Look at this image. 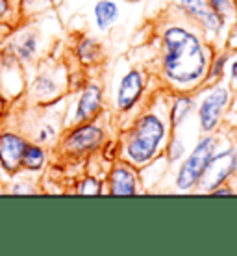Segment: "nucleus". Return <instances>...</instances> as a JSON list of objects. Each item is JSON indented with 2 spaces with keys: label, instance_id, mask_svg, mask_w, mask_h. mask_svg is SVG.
<instances>
[{
  "label": "nucleus",
  "instance_id": "nucleus-1",
  "mask_svg": "<svg viewBox=\"0 0 237 256\" xmlns=\"http://www.w3.org/2000/svg\"><path fill=\"white\" fill-rule=\"evenodd\" d=\"M204 54L199 39L182 28H171L165 34V72L178 84L200 78L204 72Z\"/></svg>",
  "mask_w": 237,
  "mask_h": 256
},
{
  "label": "nucleus",
  "instance_id": "nucleus-2",
  "mask_svg": "<svg viewBox=\"0 0 237 256\" xmlns=\"http://www.w3.org/2000/svg\"><path fill=\"white\" fill-rule=\"evenodd\" d=\"M161 138H163V124H161V121L154 116H147L139 122L137 132H135L132 141H130V158L137 162V164L148 162L152 158V154L156 152Z\"/></svg>",
  "mask_w": 237,
  "mask_h": 256
},
{
  "label": "nucleus",
  "instance_id": "nucleus-3",
  "mask_svg": "<svg viewBox=\"0 0 237 256\" xmlns=\"http://www.w3.org/2000/svg\"><path fill=\"white\" fill-rule=\"evenodd\" d=\"M213 150H215V141L212 138H206L204 141H200L197 145V148L187 158V162L184 164V167H182V171L178 174V186L182 190H189L202 178L208 162L212 160Z\"/></svg>",
  "mask_w": 237,
  "mask_h": 256
},
{
  "label": "nucleus",
  "instance_id": "nucleus-4",
  "mask_svg": "<svg viewBox=\"0 0 237 256\" xmlns=\"http://www.w3.org/2000/svg\"><path fill=\"white\" fill-rule=\"evenodd\" d=\"M234 167H236V156H234L232 150L221 152L219 156L212 158V160L208 162V166H206L204 174H202L204 176V188L213 192L219 184L225 182L226 176L234 171Z\"/></svg>",
  "mask_w": 237,
  "mask_h": 256
},
{
  "label": "nucleus",
  "instance_id": "nucleus-5",
  "mask_svg": "<svg viewBox=\"0 0 237 256\" xmlns=\"http://www.w3.org/2000/svg\"><path fill=\"white\" fill-rule=\"evenodd\" d=\"M24 147V141L19 140L17 136L6 134L0 138V162L6 171H15L20 166Z\"/></svg>",
  "mask_w": 237,
  "mask_h": 256
},
{
  "label": "nucleus",
  "instance_id": "nucleus-6",
  "mask_svg": "<svg viewBox=\"0 0 237 256\" xmlns=\"http://www.w3.org/2000/svg\"><path fill=\"white\" fill-rule=\"evenodd\" d=\"M226 100H228V93L225 90H219L206 98L200 108V122L204 130H212L219 121V116L225 108Z\"/></svg>",
  "mask_w": 237,
  "mask_h": 256
},
{
  "label": "nucleus",
  "instance_id": "nucleus-7",
  "mask_svg": "<svg viewBox=\"0 0 237 256\" xmlns=\"http://www.w3.org/2000/svg\"><path fill=\"white\" fill-rule=\"evenodd\" d=\"M180 4H182V8H184L186 12H189L191 15H195L197 19L202 20L210 30H213V32H219V30H221V26H223L221 15H219L215 10H210L204 0H180Z\"/></svg>",
  "mask_w": 237,
  "mask_h": 256
},
{
  "label": "nucleus",
  "instance_id": "nucleus-8",
  "mask_svg": "<svg viewBox=\"0 0 237 256\" xmlns=\"http://www.w3.org/2000/svg\"><path fill=\"white\" fill-rule=\"evenodd\" d=\"M143 90V78L139 72H128L124 80L121 82V90H119V106L122 110H128L132 104L139 98Z\"/></svg>",
  "mask_w": 237,
  "mask_h": 256
},
{
  "label": "nucleus",
  "instance_id": "nucleus-9",
  "mask_svg": "<svg viewBox=\"0 0 237 256\" xmlns=\"http://www.w3.org/2000/svg\"><path fill=\"white\" fill-rule=\"evenodd\" d=\"M102 140V132L95 126H83L78 128L76 132L71 136L69 140V145L76 150H85V148H91L98 145V141Z\"/></svg>",
  "mask_w": 237,
  "mask_h": 256
},
{
  "label": "nucleus",
  "instance_id": "nucleus-10",
  "mask_svg": "<svg viewBox=\"0 0 237 256\" xmlns=\"http://www.w3.org/2000/svg\"><path fill=\"white\" fill-rule=\"evenodd\" d=\"M98 104H100V90H98L96 86H91V88L85 90V93H83L82 98H80L76 117L78 119H85V117H89L91 114H95L96 112Z\"/></svg>",
  "mask_w": 237,
  "mask_h": 256
},
{
  "label": "nucleus",
  "instance_id": "nucleus-11",
  "mask_svg": "<svg viewBox=\"0 0 237 256\" xmlns=\"http://www.w3.org/2000/svg\"><path fill=\"white\" fill-rule=\"evenodd\" d=\"M135 192V180L126 169H115L111 174V193L113 195H126Z\"/></svg>",
  "mask_w": 237,
  "mask_h": 256
},
{
  "label": "nucleus",
  "instance_id": "nucleus-12",
  "mask_svg": "<svg viewBox=\"0 0 237 256\" xmlns=\"http://www.w3.org/2000/svg\"><path fill=\"white\" fill-rule=\"evenodd\" d=\"M95 17L98 28H108L113 20L117 19V6L109 0H102L98 2L95 8Z\"/></svg>",
  "mask_w": 237,
  "mask_h": 256
},
{
  "label": "nucleus",
  "instance_id": "nucleus-13",
  "mask_svg": "<svg viewBox=\"0 0 237 256\" xmlns=\"http://www.w3.org/2000/svg\"><path fill=\"white\" fill-rule=\"evenodd\" d=\"M43 152L39 150L37 147H24L22 150V158H20V164L26 166L28 169H39L43 166Z\"/></svg>",
  "mask_w": 237,
  "mask_h": 256
},
{
  "label": "nucleus",
  "instance_id": "nucleus-14",
  "mask_svg": "<svg viewBox=\"0 0 237 256\" xmlns=\"http://www.w3.org/2000/svg\"><path fill=\"white\" fill-rule=\"evenodd\" d=\"M189 110H191V100H187V98H182L176 102V106L173 108V121L174 124H180L182 119H186L187 114H189Z\"/></svg>",
  "mask_w": 237,
  "mask_h": 256
},
{
  "label": "nucleus",
  "instance_id": "nucleus-15",
  "mask_svg": "<svg viewBox=\"0 0 237 256\" xmlns=\"http://www.w3.org/2000/svg\"><path fill=\"white\" fill-rule=\"evenodd\" d=\"M35 50H37V41H35L33 36H28V38L22 39V43L17 48V52H19V56L22 60H28Z\"/></svg>",
  "mask_w": 237,
  "mask_h": 256
},
{
  "label": "nucleus",
  "instance_id": "nucleus-16",
  "mask_svg": "<svg viewBox=\"0 0 237 256\" xmlns=\"http://www.w3.org/2000/svg\"><path fill=\"white\" fill-rule=\"evenodd\" d=\"M210 2H212V8L219 15H228L234 10L232 8V0H210Z\"/></svg>",
  "mask_w": 237,
  "mask_h": 256
},
{
  "label": "nucleus",
  "instance_id": "nucleus-17",
  "mask_svg": "<svg viewBox=\"0 0 237 256\" xmlns=\"http://www.w3.org/2000/svg\"><path fill=\"white\" fill-rule=\"evenodd\" d=\"M54 90H56V88H54L52 80H48V78H39L37 82H35V91H37V93L48 95V93H52Z\"/></svg>",
  "mask_w": 237,
  "mask_h": 256
},
{
  "label": "nucleus",
  "instance_id": "nucleus-18",
  "mask_svg": "<svg viewBox=\"0 0 237 256\" xmlns=\"http://www.w3.org/2000/svg\"><path fill=\"white\" fill-rule=\"evenodd\" d=\"M95 52H96V45L91 43V41H83L82 46H80V56H82L83 60H91Z\"/></svg>",
  "mask_w": 237,
  "mask_h": 256
},
{
  "label": "nucleus",
  "instance_id": "nucleus-19",
  "mask_svg": "<svg viewBox=\"0 0 237 256\" xmlns=\"http://www.w3.org/2000/svg\"><path fill=\"white\" fill-rule=\"evenodd\" d=\"M80 192L85 193V195H87V193H93V195H96V193L100 192V188H98V184H96L95 180H87V182H85V186L80 188Z\"/></svg>",
  "mask_w": 237,
  "mask_h": 256
},
{
  "label": "nucleus",
  "instance_id": "nucleus-20",
  "mask_svg": "<svg viewBox=\"0 0 237 256\" xmlns=\"http://www.w3.org/2000/svg\"><path fill=\"white\" fill-rule=\"evenodd\" d=\"M50 134H54V128L52 126H48V128H45V130H43V132H41V138H39V140H48V136Z\"/></svg>",
  "mask_w": 237,
  "mask_h": 256
},
{
  "label": "nucleus",
  "instance_id": "nucleus-21",
  "mask_svg": "<svg viewBox=\"0 0 237 256\" xmlns=\"http://www.w3.org/2000/svg\"><path fill=\"white\" fill-rule=\"evenodd\" d=\"M6 10H7V2L6 0H0V15L6 13Z\"/></svg>",
  "mask_w": 237,
  "mask_h": 256
},
{
  "label": "nucleus",
  "instance_id": "nucleus-22",
  "mask_svg": "<svg viewBox=\"0 0 237 256\" xmlns=\"http://www.w3.org/2000/svg\"><path fill=\"white\" fill-rule=\"evenodd\" d=\"M232 74H234V76L237 78V62L234 65H232Z\"/></svg>",
  "mask_w": 237,
  "mask_h": 256
},
{
  "label": "nucleus",
  "instance_id": "nucleus-23",
  "mask_svg": "<svg viewBox=\"0 0 237 256\" xmlns=\"http://www.w3.org/2000/svg\"><path fill=\"white\" fill-rule=\"evenodd\" d=\"M0 108H2V102H0Z\"/></svg>",
  "mask_w": 237,
  "mask_h": 256
}]
</instances>
